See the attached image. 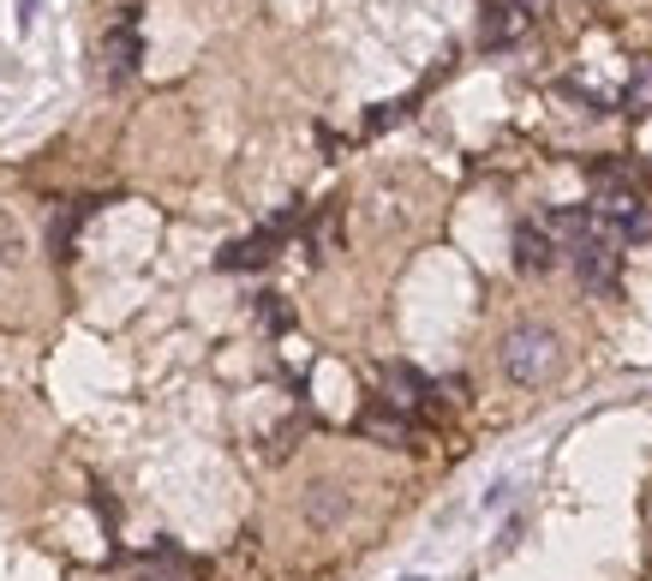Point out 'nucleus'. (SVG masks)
I'll list each match as a JSON object with an SVG mask.
<instances>
[{"instance_id": "obj_1", "label": "nucleus", "mask_w": 652, "mask_h": 581, "mask_svg": "<svg viewBox=\"0 0 652 581\" xmlns=\"http://www.w3.org/2000/svg\"><path fill=\"white\" fill-rule=\"evenodd\" d=\"M497 360H503L509 384L539 390L562 372V342H557V330H545V324H515V330L503 336V348H497Z\"/></svg>"}, {"instance_id": "obj_12", "label": "nucleus", "mask_w": 652, "mask_h": 581, "mask_svg": "<svg viewBox=\"0 0 652 581\" xmlns=\"http://www.w3.org/2000/svg\"><path fill=\"white\" fill-rule=\"evenodd\" d=\"M264 324H270V330H288V306H281V294H264Z\"/></svg>"}, {"instance_id": "obj_7", "label": "nucleus", "mask_w": 652, "mask_h": 581, "mask_svg": "<svg viewBox=\"0 0 652 581\" xmlns=\"http://www.w3.org/2000/svg\"><path fill=\"white\" fill-rule=\"evenodd\" d=\"M383 390H389L383 402L407 414V408H419V402L431 396V377H426V372H414V365H383Z\"/></svg>"}, {"instance_id": "obj_6", "label": "nucleus", "mask_w": 652, "mask_h": 581, "mask_svg": "<svg viewBox=\"0 0 652 581\" xmlns=\"http://www.w3.org/2000/svg\"><path fill=\"white\" fill-rule=\"evenodd\" d=\"M557 240L545 234V222H521L515 229V270H527V276H545L557 264Z\"/></svg>"}, {"instance_id": "obj_8", "label": "nucleus", "mask_w": 652, "mask_h": 581, "mask_svg": "<svg viewBox=\"0 0 652 581\" xmlns=\"http://www.w3.org/2000/svg\"><path fill=\"white\" fill-rule=\"evenodd\" d=\"M96 210V198H72V205H60L55 217H48V252L55 258H72V240H79V222Z\"/></svg>"}, {"instance_id": "obj_4", "label": "nucleus", "mask_w": 652, "mask_h": 581, "mask_svg": "<svg viewBox=\"0 0 652 581\" xmlns=\"http://www.w3.org/2000/svg\"><path fill=\"white\" fill-rule=\"evenodd\" d=\"M527 31H533V0H491L479 43L485 48H509V43H521Z\"/></svg>"}, {"instance_id": "obj_2", "label": "nucleus", "mask_w": 652, "mask_h": 581, "mask_svg": "<svg viewBox=\"0 0 652 581\" xmlns=\"http://www.w3.org/2000/svg\"><path fill=\"white\" fill-rule=\"evenodd\" d=\"M569 264L574 276H581V288H593V294H617V270H622V252L610 234L598 240H581V246H569Z\"/></svg>"}, {"instance_id": "obj_5", "label": "nucleus", "mask_w": 652, "mask_h": 581, "mask_svg": "<svg viewBox=\"0 0 652 581\" xmlns=\"http://www.w3.org/2000/svg\"><path fill=\"white\" fill-rule=\"evenodd\" d=\"M276 246H281V229L276 222H264L258 234H246V240H234V246H222V270H264V264L276 258Z\"/></svg>"}, {"instance_id": "obj_13", "label": "nucleus", "mask_w": 652, "mask_h": 581, "mask_svg": "<svg viewBox=\"0 0 652 581\" xmlns=\"http://www.w3.org/2000/svg\"><path fill=\"white\" fill-rule=\"evenodd\" d=\"M647 96H652V67L641 72V79H634V91H629V108H641V103H647Z\"/></svg>"}, {"instance_id": "obj_10", "label": "nucleus", "mask_w": 652, "mask_h": 581, "mask_svg": "<svg viewBox=\"0 0 652 581\" xmlns=\"http://www.w3.org/2000/svg\"><path fill=\"white\" fill-rule=\"evenodd\" d=\"M360 432L372 438V444H414V420H407L401 408H365Z\"/></svg>"}, {"instance_id": "obj_3", "label": "nucleus", "mask_w": 652, "mask_h": 581, "mask_svg": "<svg viewBox=\"0 0 652 581\" xmlns=\"http://www.w3.org/2000/svg\"><path fill=\"white\" fill-rule=\"evenodd\" d=\"M138 60H144V43H138V7H120L114 31L102 36V72H108V84H126L138 72Z\"/></svg>"}, {"instance_id": "obj_9", "label": "nucleus", "mask_w": 652, "mask_h": 581, "mask_svg": "<svg viewBox=\"0 0 652 581\" xmlns=\"http://www.w3.org/2000/svg\"><path fill=\"white\" fill-rule=\"evenodd\" d=\"M348 486H336V479H324V486H312L305 491V522L312 527H336L341 515H348Z\"/></svg>"}, {"instance_id": "obj_14", "label": "nucleus", "mask_w": 652, "mask_h": 581, "mask_svg": "<svg viewBox=\"0 0 652 581\" xmlns=\"http://www.w3.org/2000/svg\"><path fill=\"white\" fill-rule=\"evenodd\" d=\"M19 19H24V24L36 19V0H19Z\"/></svg>"}, {"instance_id": "obj_11", "label": "nucleus", "mask_w": 652, "mask_h": 581, "mask_svg": "<svg viewBox=\"0 0 652 581\" xmlns=\"http://www.w3.org/2000/svg\"><path fill=\"white\" fill-rule=\"evenodd\" d=\"M0 258H7V264H19V258H24V229L7 217V210H0Z\"/></svg>"}]
</instances>
